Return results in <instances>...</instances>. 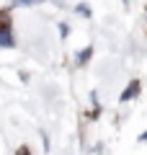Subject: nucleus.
Instances as JSON below:
<instances>
[{"instance_id":"nucleus-1","label":"nucleus","mask_w":147,"mask_h":155,"mask_svg":"<svg viewBox=\"0 0 147 155\" xmlns=\"http://www.w3.org/2000/svg\"><path fill=\"white\" fill-rule=\"evenodd\" d=\"M137 91H139V83H137V80H132V83L126 85V91L121 93V101H129L132 96H137Z\"/></svg>"},{"instance_id":"nucleus-2","label":"nucleus","mask_w":147,"mask_h":155,"mask_svg":"<svg viewBox=\"0 0 147 155\" xmlns=\"http://www.w3.org/2000/svg\"><path fill=\"white\" fill-rule=\"evenodd\" d=\"M90 52H93L90 47H88V49H83V52H80V57H77V62H80V65H83V62H85L88 57H90Z\"/></svg>"},{"instance_id":"nucleus-3","label":"nucleus","mask_w":147,"mask_h":155,"mask_svg":"<svg viewBox=\"0 0 147 155\" xmlns=\"http://www.w3.org/2000/svg\"><path fill=\"white\" fill-rule=\"evenodd\" d=\"M18 155H28V150H26V147H21V150H18Z\"/></svg>"}]
</instances>
